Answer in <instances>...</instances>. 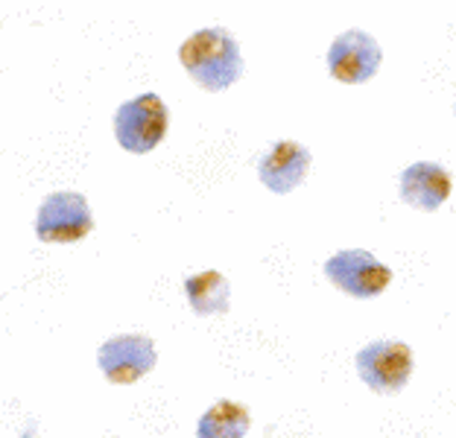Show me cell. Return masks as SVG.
Returning a JSON list of instances; mask_svg holds the SVG:
<instances>
[{
  "label": "cell",
  "mask_w": 456,
  "mask_h": 438,
  "mask_svg": "<svg viewBox=\"0 0 456 438\" xmlns=\"http://www.w3.org/2000/svg\"><path fill=\"white\" fill-rule=\"evenodd\" d=\"M179 61L205 91H225L243 77L240 45L223 27H205L191 33L179 47Z\"/></svg>",
  "instance_id": "1"
},
{
  "label": "cell",
  "mask_w": 456,
  "mask_h": 438,
  "mask_svg": "<svg viewBox=\"0 0 456 438\" xmlns=\"http://www.w3.org/2000/svg\"><path fill=\"white\" fill-rule=\"evenodd\" d=\"M170 111L159 93H141L114 114V138L132 155H147L167 138Z\"/></svg>",
  "instance_id": "2"
},
{
  "label": "cell",
  "mask_w": 456,
  "mask_h": 438,
  "mask_svg": "<svg viewBox=\"0 0 456 438\" xmlns=\"http://www.w3.org/2000/svg\"><path fill=\"white\" fill-rule=\"evenodd\" d=\"M94 231V216H91L88 199L74 191L50 193L38 207L36 216V234L41 243H79L82 237Z\"/></svg>",
  "instance_id": "3"
},
{
  "label": "cell",
  "mask_w": 456,
  "mask_h": 438,
  "mask_svg": "<svg viewBox=\"0 0 456 438\" xmlns=\"http://www.w3.org/2000/svg\"><path fill=\"white\" fill-rule=\"evenodd\" d=\"M325 275L339 292L351 298H378L392 284V269L366 252V248H346L325 264Z\"/></svg>",
  "instance_id": "4"
},
{
  "label": "cell",
  "mask_w": 456,
  "mask_h": 438,
  "mask_svg": "<svg viewBox=\"0 0 456 438\" xmlns=\"http://www.w3.org/2000/svg\"><path fill=\"white\" fill-rule=\"evenodd\" d=\"M360 380L378 394H398L410 383L412 374V351L407 342L380 339L371 342L357 353Z\"/></svg>",
  "instance_id": "5"
},
{
  "label": "cell",
  "mask_w": 456,
  "mask_h": 438,
  "mask_svg": "<svg viewBox=\"0 0 456 438\" xmlns=\"http://www.w3.org/2000/svg\"><path fill=\"white\" fill-rule=\"evenodd\" d=\"M155 345L150 337L141 333H120L111 337L109 342H102L97 351V365L102 371V377L118 385H132L138 383L143 374H150L155 369Z\"/></svg>",
  "instance_id": "6"
},
{
  "label": "cell",
  "mask_w": 456,
  "mask_h": 438,
  "mask_svg": "<svg viewBox=\"0 0 456 438\" xmlns=\"http://www.w3.org/2000/svg\"><path fill=\"white\" fill-rule=\"evenodd\" d=\"M380 45L375 36L362 33V29H348L334 38L328 50V70L337 82L346 85H362V82L375 79L380 70Z\"/></svg>",
  "instance_id": "7"
},
{
  "label": "cell",
  "mask_w": 456,
  "mask_h": 438,
  "mask_svg": "<svg viewBox=\"0 0 456 438\" xmlns=\"http://www.w3.org/2000/svg\"><path fill=\"white\" fill-rule=\"evenodd\" d=\"M310 173V150L298 141H278L269 150L261 164H257V175H261L264 187H269L278 196H287L305 184Z\"/></svg>",
  "instance_id": "8"
},
{
  "label": "cell",
  "mask_w": 456,
  "mask_h": 438,
  "mask_svg": "<svg viewBox=\"0 0 456 438\" xmlns=\"http://www.w3.org/2000/svg\"><path fill=\"white\" fill-rule=\"evenodd\" d=\"M453 179L436 161H419L401 175V199L419 211H439L451 199Z\"/></svg>",
  "instance_id": "9"
},
{
  "label": "cell",
  "mask_w": 456,
  "mask_h": 438,
  "mask_svg": "<svg viewBox=\"0 0 456 438\" xmlns=\"http://www.w3.org/2000/svg\"><path fill=\"white\" fill-rule=\"evenodd\" d=\"M184 296L196 316H223L232 304V284L223 272H200L184 280Z\"/></svg>",
  "instance_id": "10"
},
{
  "label": "cell",
  "mask_w": 456,
  "mask_h": 438,
  "mask_svg": "<svg viewBox=\"0 0 456 438\" xmlns=\"http://www.w3.org/2000/svg\"><path fill=\"white\" fill-rule=\"evenodd\" d=\"M252 424V415L243 403L234 401H216L208 412L200 418V438H243Z\"/></svg>",
  "instance_id": "11"
}]
</instances>
